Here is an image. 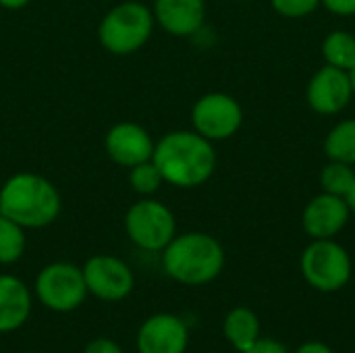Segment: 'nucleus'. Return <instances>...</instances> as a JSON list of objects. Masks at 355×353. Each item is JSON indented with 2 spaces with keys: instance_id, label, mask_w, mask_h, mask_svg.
<instances>
[{
  "instance_id": "obj_1",
  "label": "nucleus",
  "mask_w": 355,
  "mask_h": 353,
  "mask_svg": "<svg viewBox=\"0 0 355 353\" xmlns=\"http://www.w3.org/2000/svg\"><path fill=\"white\" fill-rule=\"evenodd\" d=\"M154 164L162 179L175 187H198L206 183L216 166L210 139L198 131H173L154 146Z\"/></svg>"
},
{
  "instance_id": "obj_2",
  "label": "nucleus",
  "mask_w": 355,
  "mask_h": 353,
  "mask_svg": "<svg viewBox=\"0 0 355 353\" xmlns=\"http://www.w3.org/2000/svg\"><path fill=\"white\" fill-rule=\"evenodd\" d=\"M0 214L23 229H44L60 214V193L42 175L17 173L0 187Z\"/></svg>"
},
{
  "instance_id": "obj_3",
  "label": "nucleus",
  "mask_w": 355,
  "mask_h": 353,
  "mask_svg": "<svg viewBox=\"0 0 355 353\" xmlns=\"http://www.w3.org/2000/svg\"><path fill=\"white\" fill-rule=\"evenodd\" d=\"M162 266L181 285H208L225 268V250L212 235L185 233L162 250Z\"/></svg>"
},
{
  "instance_id": "obj_4",
  "label": "nucleus",
  "mask_w": 355,
  "mask_h": 353,
  "mask_svg": "<svg viewBox=\"0 0 355 353\" xmlns=\"http://www.w3.org/2000/svg\"><path fill=\"white\" fill-rule=\"evenodd\" d=\"M154 21V12L146 4L135 0L121 2L102 19L98 29L100 44L119 56L133 54L150 40Z\"/></svg>"
},
{
  "instance_id": "obj_5",
  "label": "nucleus",
  "mask_w": 355,
  "mask_h": 353,
  "mask_svg": "<svg viewBox=\"0 0 355 353\" xmlns=\"http://www.w3.org/2000/svg\"><path fill=\"white\" fill-rule=\"evenodd\" d=\"M300 266L306 283L322 293H335L352 279V258L333 239H314L304 250Z\"/></svg>"
},
{
  "instance_id": "obj_6",
  "label": "nucleus",
  "mask_w": 355,
  "mask_h": 353,
  "mask_svg": "<svg viewBox=\"0 0 355 353\" xmlns=\"http://www.w3.org/2000/svg\"><path fill=\"white\" fill-rule=\"evenodd\" d=\"M35 298L44 308L58 314L77 310L87 298L83 270L71 262H52L44 266L35 279Z\"/></svg>"
},
{
  "instance_id": "obj_7",
  "label": "nucleus",
  "mask_w": 355,
  "mask_h": 353,
  "mask_svg": "<svg viewBox=\"0 0 355 353\" xmlns=\"http://www.w3.org/2000/svg\"><path fill=\"white\" fill-rule=\"evenodd\" d=\"M127 237L146 252H162L177 231L175 214L158 200H139L125 214Z\"/></svg>"
},
{
  "instance_id": "obj_8",
  "label": "nucleus",
  "mask_w": 355,
  "mask_h": 353,
  "mask_svg": "<svg viewBox=\"0 0 355 353\" xmlns=\"http://www.w3.org/2000/svg\"><path fill=\"white\" fill-rule=\"evenodd\" d=\"M83 270L87 295H94L102 302H123L133 293L135 277L127 262L116 256L98 254L92 256Z\"/></svg>"
},
{
  "instance_id": "obj_9",
  "label": "nucleus",
  "mask_w": 355,
  "mask_h": 353,
  "mask_svg": "<svg viewBox=\"0 0 355 353\" xmlns=\"http://www.w3.org/2000/svg\"><path fill=\"white\" fill-rule=\"evenodd\" d=\"M196 131L206 139L231 137L243 121L241 106L227 94H208L200 98L191 110Z\"/></svg>"
},
{
  "instance_id": "obj_10",
  "label": "nucleus",
  "mask_w": 355,
  "mask_h": 353,
  "mask_svg": "<svg viewBox=\"0 0 355 353\" xmlns=\"http://www.w3.org/2000/svg\"><path fill=\"white\" fill-rule=\"evenodd\" d=\"M139 353H185L189 347V329L175 314H154L137 331Z\"/></svg>"
},
{
  "instance_id": "obj_11",
  "label": "nucleus",
  "mask_w": 355,
  "mask_h": 353,
  "mask_svg": "<svg viewBox=\"0 0 355 353\" xmlns=\"http://www.w3.org/2000/svg\"><path fill=\"white\" fill-rule=\"evenodd\" d=\"M154 146L150 133L135 123H116L106 133V152L110 160L127 169L152 160Z\"/></svg>"
},
{
  "instance_id": "obj_12",
  "label": "nucleus",
  "mask_w": 355,
  "mask_h": 353,
  "mask_svg": "<svg viewBox=\"0 0 355 353\" xmlns=\"http://www.w3.org/2000/svg\"><path fill=\"white\" fill-rule=\"evenodd\" d=\"M354 94L349 73L333 64L322 67L308 85V102L316 112L335 114L343 110Z\"/></svg>"
},
{
  "instance_id": "obj_13",
  "label": "nucleus",
  "mask_w": 355,
  "mask_h": 353,
  "mask_svg": "<svg viewBox=\"0 0 355 353\" xmlns=\"http://www.w3.org/2000/svg\"><path fill=\"white\" fill-rule=\"evenodd\" d=\"M349 218V206L345 198L322 193L316 196L304 210V229L312 239H333Z\"/></svg>"
},
{
  "instance_id": "obj_14",
  "label": "nucleus",
  "mask_w": 355,
  "mask_h": 353,
  "mask_svg": "<svg viewBox=\"0 0 355 353\" xmlns=\"http://www.w3.org/2000/svg\"><path fill=\"white\" fill-rule=\"evenodd\" d=\"M206 17L204 0H156L154 19L173 35L196 33Z\"/></svg>"
},
{
  "instance_id": "obj_15",
  "label": "nucleus",
  "mask_w": 355,
  "mask_h": 353,
  "mask_svg": "<svg viewBox=\"0 0 355 353\" xmlns=\"http://www.w3.org/2000/svg\"><path fill=\"white\" fill-rule=\"evenodd\" d=\"M29 287L12 275H0V335L19 331L29 320Z\"/></svg>"
},
{
  "instance_id": "obj_16",
  "label": "nucleus",
  "mask_w": 355,
  "mask_h": 353,
  "mask_svg": "<svg viewBox=\"0 0 355 353\" xmlns=\"http://www.w3.org/2000/svg\"><path fill=\"white\" fill-rule=\"evenodd\" d=\"M223 335L235 352H248L260 339V318L254 310L233 308L223 320Z\"/></svg>"
},
{
  "instance_id": "obj_17",
  "label": "nucleus",
  "mask_w": 355,
  "mask_h": 353,
  "mask_svg": "<svg viewBox=\"0 0 355 353\" xmlns=\"http://www.w3.org/2000/svg\"><path fill=\"white\" fill-rule=\"evenodd\" d=\"M324 152L335 162H355V119L339 123L324 141Z\"/></svg>"
},
{
  "instance_id": "obj_18",
  "label": "nucleus",
  "mask_w": 355,
  "mask_h": 353,
  "mask_svg": "<svg viewBox=\"0 0 355 353\" xmlns=\"http://www.w3.org/2000/svg\"><path fill=\"white\" fill-rule=\"evenodd\" d=\"M322 54L329 64L349 71L355 64V37L347 31H333L322 44Z\"/></svg>"
},
{
  "instance_id": "obj_19",
  "label": "nucleus",
  "mask_w": 355,
  "mask_h": 353,
  "mask_svg": "<svg viewBox=\"0 0 355 353\" xmlns=\"http://www.w3.org/2000/svg\"><path fill=\"white\" fill-rule=\"evenodd\" d=\"M25 252V229L0 214V264H15Z\"/></svg>"
},
{
  "instance_id": "obj_20",
  "label": "nucleus",
  "mask_w": 355,
  "mask_h": 353,
  "mask_svg": "<svg viewBox=\"0 0 355 353\" xmlns=\"http://www.w3.org/2000/svg\"><path fill=\"white\" fill-rule=\"evenodd\" d=\"M355 181V173L349 169V164L345 162H331L329 166H324L322 175H320V183H322V189L327 193H333V196H341L345 198L352 189Z\"/></svg>"
},
{
  "instance_id": "obj_21",
  "label": "nucleus",
  "mask_w": 355,
  "mask_h": 353,
  "mask_svg": "<svg viewBox=\"0 0 355 353\" xmlns=\"http://www.w3.org/2000/svg\"><path fill=\"white\" fill-rule=\"evenodd\" d=\"M162 173L158 171V166L154 164V160L141 162L133 169H129V185L133 191L141 193V196H152L160 189L162 185Z\"/></svg>"
},
{
  "instance_id": "obj_22",
  "label": "nucleus",
  "mask_w": 355,
  "mask_h": 353,
  "mask_svg": "<svg viewBox=\"0 0 355 353\" xmlns=\"http://www.w3.org/2000/svg\"><path fill=\"white\" fill-rule=\"evenodd\" d=\"M318 4H320V0H272L275 10L281 12L283 17H291V19L310 15Z\"/></svg>"
},
{
  "instance_id": "obj_23",
  "label": "nucleus",
  "mask_w": 355,
  "mask_h": 353,
  "mask_svg": "<svg viewBox=\"0 0 355 353\" xmlns=\"http://www.w3.org/2000/svg\"><path fill=\"white\" fill-rule=\"evenodd\" d=\"M83 353H123V350L116 341H112L108 337H98L85 345Z\"/></svg>"
},
{
  "instance_id": "obj_24",
  "label": "nucleus",
  "mask_w": 355,
  "mask_h": 353,
  "mask_svg": "<svg viewBox=\"0 0 355 353\" xmlns=\"http://www.w3.org/2000/svg\"><path fill=\"white\" fill-rule=\"evenodd\" d=\"M243 353H291L281 341L277 339H268V337H260L248 352Z\"/></svg>"
},
{
  "instance_id": "obj_25",
  "label": "nucleus",
  "mask_w": 355,
  "mask_h": 353,
  "mask_svg": "<svg viewBox=\"0 0 355 353\" xmlns=\"http://www.w3.org/2000/svg\"><path fill=\"white\" fill-rule=\"evenodd\" d=\"M324 6L337 15H355V0H320Z\"/></svg>"
},
{
  "instance_id": "obj_26",
  "label": "nucleus",
  "mask_w": 355,
  "mask_h": 353,
  "mask_svg": "<svg viewBox=\"0 0 355 353\" xmlns=\"http://www.w3.org/2000/svg\"><path fill=\"white\" fill-rule=\"evenodd\" d=\"M293 353H335L327 343L322 341H308V343H302Z\"/></svg>"
},
{
  "instance_id": "obj_27",
  "label": "nucleus",
  "mask_w": 355,
  "mask_h": 353,
  "mask_svg": "<svg viewBox=\"0 0 355 353\" xmlns=\"http://www.w3.org/2000/svg\"><path fill=\"white\" fill-rule=\"evenodd\" d=\"M27 4H29V0H0V6L10 8V10L23 8V6H27Z\"/></svg>"
},
{
  "instance_id": "obj_28",
  "label": "nucleus",
  "mask_w": 355,
  "mask_h": 353,
  "mask_svg": "<svg viewBox=\"0 0 355 353\" xmlns=\"http://www.w3.org/2000/svg\"><path fill=\"white\" fill-rule=\"evenodd\" d=\"M345 202H347L349 210H354L355 212V181H354V185H352V189H349V193L345 196Z\"/></svg>"
},
{
  "instance_id": "obj_29",
  "label": "nucleus",
  "mask_w": 355,
  "mask_h": 353,
  "mask_svg": "<svg viewBox=\"0 0 355 353\" xmlns=\"http://www.w3.org/2000/svg\"><path fill=\"white\" fill-rule=\"evenodd\" d=\"M349 81H352V87H354L355 92V64L349 69Z\"/></svg>"
},
{
  "instance_id": "obj_30",
  "label": "nucleus",
  "mask_w": 355,
  "mask_h": 353,
  "mask_svg": "<svg viewBox=\"0 0 355 353\" xmlns=\"http://www.w3.org/2000/svg\"><path fill=\"white\" fill-rule=\"evenodd\" d=\"M0 187H2V185H0Z\"/></svg>"
}]
</instances>
